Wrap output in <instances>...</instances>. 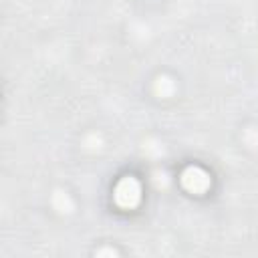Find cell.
I'll list each match as a JSON object with an SVG mask.
<instances>
[{
  "label": "cell",
  "mask_w": 258,
  "mask_h": 258,
  "mask_svg": "<svg viewBox=\"0 0 258 258\" xmlns=\"http://www.w3.org/2000/svg\"><path fill=\"white\" fill-rule=\"evenodd\" d=\"M141 198V187L137 183V179L133 177H125L117 183L115 187V202L121 208H133Z\"/></svg>",
  "instance_id": "obj_1"
},
{
  "label": "cell",
  "mask_w": 258,
  "mask_h": 258,
  "mask_svg": "<svg viewBox=\"0 0 258 258\" xmlns=\"http://www.w3.org/2000/svg\"><path fill=\"white\" fill-rule=\"evenodd\" d=\"M181 181H183L185 189H189L194 194H204L210 187V175L202 167H187L181 175Z\"/></svg>",
  "instance_id": "obj_2"
}]
</instances>
